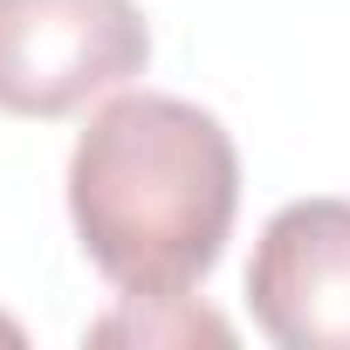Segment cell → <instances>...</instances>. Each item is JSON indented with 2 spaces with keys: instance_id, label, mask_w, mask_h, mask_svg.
Returning a JSON list of instances; mask_svg holds the SVG:
<instances>
[{
  "instance_id": "6da1fadb",
  "label": "cell",
  "mask_w": 350,
  "mask_h": 350,
  "mask_svg": "<svg viewBox=\"0 0 350 350\" xmlns=\"http://www.w3.org/2000/svg\"><path fill=\"white\" fill-rule=\"evenodd\" d=\"M241 158L213 110L179 96H117L69 158L83 254L131 302H179L234 234Z\"/></svg>"
},
{
  "instance_id": "7a4b0ae2",
  "label": "cell",
  "mask_w": 350,
  "mask_h": 350,
  "mask_svg": "<svg viewBox=\"0 0 350 350\" xmlns=\"http://www.w3.org/2000/svg\"><path fill=\"white\" fill-rule=\"evenodd\" d=\"M151 62L137 0H0V110L69 117Z\"/></svg>"
},
{
  "instance_id": "3957f363",
  "label": "cell",
  "mask_w": 350,
  "mask_h": 350,
  "mask_svg": "<svg viewBox=\"0 0 350 350\" xmlns=\"http://www.w3.org/2000/svg\"><path fill=\"white\" fill-rule=\"evenodd\" d=\"M254 323L282 350H350V200H295L247 268Z\"/></svg>"
}]
</instances>
